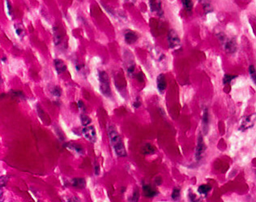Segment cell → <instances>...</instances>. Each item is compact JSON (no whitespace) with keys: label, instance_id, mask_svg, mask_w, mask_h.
Segmentation results:
<instances>
[{"label":"cell","instance_id":"cell-1","mask_svg":"<svg viewBox=\"0 0 256 202\" xmlns=\"http://www.w3.org/2000/svg\"><path fill=\"white\" fill-rule=\"evenodd\" d=\"M108 135L112 147L114 148L115 154L118 157H126V151L122 139L117 131V129L115 128L114 125H109L108 126Z\"/></svg>","mask_w":256,"mask_h":202},{"label":"cell","instance_id":"cell-2","mask_svg":"<svg viewBox=\"0 0 256 202\" xmlns=\"http://www.w3.org/2000/svg\"><path fill=\"white\" fill-rule=\"evenodd\" d=\"M99 80H100V90L102 94L106 97L111 96V89L110 86V80L109 75L105 71H99Z\"/></svg>","mask_w":256,"mask_h":202},{"label":"cell","instance_id":"cell-3","mask_svg":"<svg viewBox=\"0 0 256 202\" xmlns=\"http://www.w3.org/2000/svg\"><path fill=\"white\" fill-rule=\"evenodd\" d=\"M256 122V114L247 115L242 119L239 126V130L244 131L249 128L252 127Z\"/></svg>","mask_w":256,"mask_h":202},{"label":"cell","instance_id":"cell-4","mask_svg":"<svg viewBox=\"0 0 256 202\" xmlns=\"http://www.w3.org/2000/svg\"><path fill=\"white\" fill-rule=\"evenodd\" d=\"M168 43L171 49H177L180 47L181 42H180L179 37L177 34V33L173 29L170 30L168 33Z\"/></svg>","mask_w":256,"mask_h":202},{"label":"cell","instance_id":"cell-5","mask_svg":"<svg viewBox=\"0 0 256 202\" xmlns=\"http://www.w3.org/2000/svg\"><path fill=\"white\" fill-rule=\"evenodd\" d=\"M82 132H83V135L84 136L85 139L88 140V141H90L92 143L96 142V140H97V133H96V131H95L94 127H92V126L84 127L82 129Z\"/></svg>","mask_w":256,"mask_h":202},{"label":"cell","instance_id":"cell-6","mask_svg":"<svg viewBox=\"0 0 256 202\" xmlns=\"http://www.w3.org/2000/svg\"><path fill=\"white\" fill-rule=\"evenodd\" d=\"M205 149H206V147H205L204 142L203 140V138L202 136H199V140H198V145L197 147H196V150H195V158L197 160H199L202 157L203 154L204 153Z\"/></svg>","mask_w":256,"mask_h":202},{"label":"cell","instance_id":"cell-7","mask_svg":"<svg viewBox=\"0 0 256 202\" xmlns=\"http://www.w3.org/2000/svg\"><path fill=\"white\" fill-rule=\"evenodd\" d=\"M157 89L159 92L162 93L166 90V77L163 74H160L157 78Z\"/></svg>","mask_w":256,"mask_h":202},{"label":"cell","instance_id":"cell-8","mask_svg":"<svg viewBox=\"0 0 256 202\" xmlns=\"http://www.w3.org/2000/svg\"><path fill=\"white\" fill-rule=\"evenodd\" d=\"M143 193L144 195V196L146 197H148V198H151V197H153L157 195V192L154 189L153 187L150 186V185H144L143 186Z\"/></svg>","mask_w":256,"mask_h":202},{"label":"cell","instance_id":"cell-9","mask_svg":"<svg viewBox=\"0 0 256 202\" xmlns=\"http://www.w3.org/2000/svg\"><path fill=\"white\" fill-rule=\"evenodd\" d=\"M125 42H126L127 44H133L135 43L137 39H138V36L135 32H132V31H128L125 33Z\"/></svg>","mask_w":256,"mask_h":202},{"label":"cell","instance_id":"cell-10","mask_svg":"<svg viewBox=\"0 0 256 202\" xmlns=\"http://www.w3.org/2000/svg\"><path fill=\"white\" fill-rule=\"evenodd\" d=\"M55 66L56 71L59 74L63 73L67 70V66H66V64H64V62L62 59H55Z\"/></svg>","mask_w":256,"mask_h":202},{"label":"cell","instance_id":"cell-11","mask_svg":"<svg viewBox=\"0 0 256 202\" xmlns=\"http://www.w3.org/2000/svg\"><path fill=\"white\" fill-rule=\"evenodd\" d=\"M71 185L76 188H83L86 185L85 179L83 178H75L71 180Z\"/></svg>","mask_w":256,"mask_h":202},{"label":"cell","instance_id":"cell-12","mask_svg":"<svg viewBox=\"0 0 256 202\" xmlns=\"http://www.w3.org/2000/svg\"><path fill=\"white\" fill-rule=\"evenodd\" d=\"M236 43L232 39L226 40L225 43V50H227L229 53H233L236 50Z\"/></svg>","mask_w":256,"mask_h":202},{"label":"cell","instance_id":"cell-13","mask_svg":"<svg viewBox=\"0 0 256 202\" xmlns=\"http://www.w3.org/2000/svg\"><path fill=\"white\" fill-rule=\"evenodd\" d=\"M150 7L151 10L154 12H157V14L161 15L162 14V10L161 8V3L157 1H151L150 2Z\"/></svg>","mask_w":256,"mask_h":202},{"label":"cell","instance_id":"cell-14","mask_svg":"<svg viewBox=\"0 0 256 202\" xmlns=\"http://www.w3.org/2000/svg\"><path fill=\"white\" fill-rule=\"evenodd\" d=\"M142 152L144 154H151L155 152V148L150 144H146L143 147Z\"/></svg>","mask_w":256,"mask_h":202},{"label":"cell","instance_id":"cell-15","mask_svg":"<svg viewBox=\"0 0 256 202\" xmlns=\"http://www.w3.org/2000/svg\"><path fill=\"white\" fill-rule=\"evenodd\" d=\"M212 189V187L208 185V184H203L201 186L199 187L198 188V192L200 193V194H207L208 193L210 190Z\"/></svg>","mask_w":256,"mask_h":202},{"label":"cell","instance_id":"cell-16","mask_svg":"<svg viewBox=\"0 0 256 202\" xmlns=\"http://www.w3.org/2000/svg\"><path fill=\"white\" fill-rule=\"evenodd\" d=\"M80 120H81L82 125L84 126V127H87V126L92 122V120H91L90 118H89L87 115H84V114H81V115H80Z\"/></svg>","mask_w":256,"mask_h":202},{"label":"cell","instance_id":"cell-17","mask_svg":"<svg viewBox=\"0 0 256 202\" xmlns=\"http://www.w3.org/2000/svg\"><path fill=\"white\" fill-rule=\"evenodd\" d=\"M139 199V192L138 188H135L133 192V194L129 198V202H138Z\"/></svg>","mask_w":256,"mask_h":202},{"label":"cell","instance_id":"cell-18","mask_svg":"<svg viewBox=\"0 0 256 202\" xmlns=\"http://www.w3.org/2000/svg\"><path fill=\"white\" fill-rule=\"evenodd\" d=\"M15 31L19 37H24L25 33L24 28L21 24H15Z\"/></svg>","mask_w":256,"mask_h":202},{"label":"cell","instance_id":"cell-19","mask_svg":"<svg viewBox=\"0 0 256 202\" xmlns=\"http://www.w3.org/2000/svg\"><path fill=\"white\" fill-rule=\"evenodd\" d=\"M68 148L71 149V150H75V152H77L79 154H83V149L79 146V145H76V144H70L68 145Z\"/></svg>","mask_w":256,"mask_h":202},{"label":"cell","instance_id":"cell-20","mask_svg":"<svg viewBox=\"0 0 256 202\" xmlns=\"http://www.w3.org/2000/svg\"><path fill=\"white\" fill-rule=\"evenodd\" d=\"M249 72H250V75L252 81L256 85V71L255 68V67L253 65H250V67H249Z\"/></svg>","mask_w":256,"mask_h":202},{"label":"cell","instance_id":"cell-21","mask_svg":"<svg viewBox=\"0 0 256 202\" xmlns=\"http://www.w3.org/2000/svg\"><path fill=\"white\" fill-rule=\"evenodd\" d=\"M182 4L184 6V8H186V10L187 12H190L192 10V8H193V3L191 1H189V0H183L182 1Z\"/></svg>","mask_w":256,"mask_h":202},{"label":"cell","instance_id":"cell-22","mask_svg":"<svg viewBox=\"0 0 256 202\" xmlns=\"http://www.w3.org/2000/svg\"><path fill=\"white\" fill-rule=\"evenodd\" d=\"M237 75H225L224 76V79H223V82L224 84H228L230 83L231 81H232L234 79V78H236Z\"/></svg>","mask_w":256,"mask_h":202},{"label":"cell","instance_id":"cell-23","mask_svg":"<svg viewBox=\"0 0 256 202\" xmlns=\"http://www.w3.org/2000/svg\"><path fill=\"white\" fill-rule=\"evenodd\" d=\"M172 198L174 200V201H177V199L180 197V190L178 188H174L173 190V192H172V195H171Z\"/></svg>","mask_w":256,"mask_h":202},{"label":"cell","instance_id":"cell-24","mask_svg":"<svg viewBox=\"0 0 256 202\" xmlns=\"http://www.w3.org/2000/svg\"><path fill=\"white\" fill-rule=\"evenodd\" d=\"M51 93L54 96H55V97H58L59 98L60 96H61V89H60V88L59 86H55V87L53 88V89L51 90Z\"/></svg>","mask_w":256,"mask_h":202},{"label":"cell","instance_id":"cell-25","mask_svg":"<svg viewBox=\"0 0 256 202\" xmlns=\"http://www.w3.org/2000/svg\"><path fill=\"white\" fill-rule=\"evenodd\" d=\"M12 93L16 98H24V93L21 91H12Z\"/></svg>","mask_w":256,"mask_h":202},{"label":"cell","instance_id":"cell-26","mask_svg":"<svg viewBox=\"0 0 256 202\" xmlns=\"http://www.w3.org/2000/svg\"><path fill=\"white\" fill-rule=\"evenodd\" d=\"M7 181H8V178L6 176H1V187L6 185Z\"/></svg>","mask_w":256,"mask_h":202},{"label":"cell","instance_id":"cell-27","mask_svg":"<svg viewBox=\"0 0 256 202\" xmlns=\"http://www.w3.org/2000/svg\"><path fill=\"white\" fill-rule=\"evenodd\" d=\"M78 107H79V108L81 110V111H84V110H85L84 104H83L82 101H79V102H78Z\"/></svg>","mask_w":256,"mask_h":202},{"label":"cell","instance_id":"cell-28","mask_svg":"<svg viewBox=\"0 0 256 202\" xmlns=\"http://www.w3.org/2000/svg\"><path fill=\"white\" fill-rule=\"evenodd\" d=\"M189 197H190V199L191 202H197L198 201L197 198H196V196H195V194H190V193Z\"/></svg>","mask_w":256,"mask_h":202},{"label":"cell","instance_id":"cell-29","mask_svg":"<svg viewBox=\"0 0 256 202\" xmlns=\"http://www.w3.org/2000/svg\"><path fill=\"white\" fill-rule=\"evenodd\" d=\"M94 169H95V174L96 175H98L100 174V167H99L97 164H96L94 167Z\"/></svg>","mask_w":256,"mask_h":202},{"label":"cell","instance_id":"cell-30","mask_svg":"<svg viewBox=\"0 0 256 202\" xmlns=\"http://www.w3.org/2000/svg\"><path fill=\"white\" fill-rule=\"evenodd\" d=\"M140 104H141V103H140V102L139 101V98H137V99H136V101L134 102L133 106H134L135 108H139V107H140Z\"/></svg>","mask_w":256,"mask_h":202},{"label":"cell","instance_id":"cell-31","mask_svg":"<svg viewBox=\"0 0 256 202\" xmlns=\"http://www.w3.org/2000/svg\"><path fill=\"white\" fill-rule=\"evenodd\" d=\"M7 5H8V12H9V13H10V15H11V13H12V8H11V4H10V3H8V2H7Z\"/></svg>","mask_w":256,"mask_h":202},{"label":"cell","instance_id":"cell-32","mask_svg":"<svg viewBox=\"0 0 256 202\" xmlns=\"http://www.w3.org/2000/svg\"><path fill=\"white\" fill-rule=\"evenodd\" d=\"M37 202H42V201H37Z\"/></svg>","mask_w":256,"mask_h":202}]
</instances>
